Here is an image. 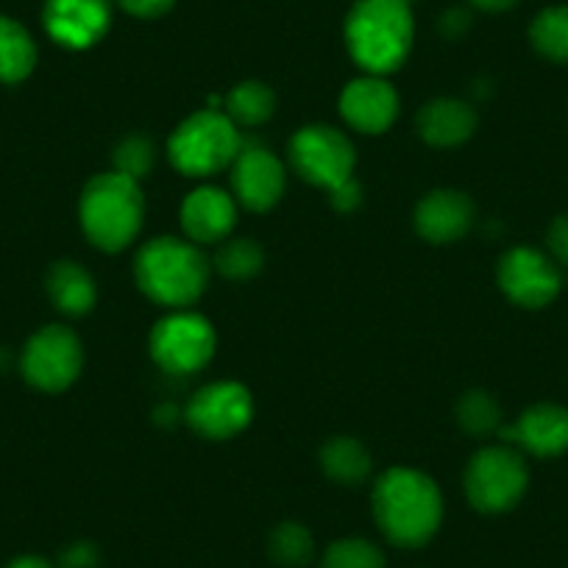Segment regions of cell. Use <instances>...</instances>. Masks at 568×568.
<instances>
[{
	"label": "cell",
	"mask_w": 568,
	"mask_h": 568,
	"mask_svg": "<svg viewBox=\"0 0 568 568\" xmlns=\"http://www.w3.org/2000/svg\"><path fill=\"white\" fill-rule=\"evenodd\" d=\"M471 3L485 12H505V9L516 7V0H471Z\"/></svg>",
	"instance_id": "cell-33"
},
{
	"label": "cell",
	"mask_w": 568,
	"mask_h": 568,
	"mask_svg": "<svg viewBox=\"0 0 568 568\" xmlns=\"http://www.w3.org/2000/svg\"><path fill=\"white\" fill-rule=\"evenodd\" d=\"M321 466L337 483L357 485L371 474V457L357 440L335 438L321 449Z\"/></svg>",
	"instance_id": "cell-21"
},
{
	"label": "cell",
	"mask_w": 568,
	"mask_h": 568,
	"mask_svg": "<svg viewBox=\"0 0 568 568\" xmlns=\"http://www.w3.org/2000/svg\"><path fill=\"white\" fill-rule=\"evenodd\" d=\"M232 195L217 187H201L184 199L182 204V226L193 243H217L234 229Z\"/></svg>",
	"instance_id": "cell-17"
},
{
	"label": "cell",
	"mask_w": 568,
	"mask_h": 568,
	"mask_svg": "<svg viewBox=\"0 0 568 568\" xmlns=\"http://www.w3.org/2000/svg\"><path fill=\"white\" fill-rule=\"evenodd\" d=\"M262 248L254 243V240H232V243H226L221 248V254H217V267H221L223 276L229 278H248L254 276L256 271L262 267Z\"/></svg>",
	"instance_id": "cell-27"
},
{
	"label": "cell",
	"mask_w": 568,
	"mask_h": 568,
	"mask_svg": "<svg viewBox=\"0 0 568 568\" xmlns=\"http://www.w3.org/2000/svg\"><path fill=\"white\" fill-rule=\"evenodd\" d=\"M293 168L307 182L326 187L332 193L343 182L354 179V145L343 131L332 125H307L291 142Z\"/></svg>",
	"instance_id": "cell-8"
},
{
	"label": "cell",
	"mask_w": 568,
	"mask_h": 568,
	"mask_svg": "<svg viewBox=\"0 0 568 568\" xmlns=\"http://www.w3.org/2000/svg\"><path fill=\"white\" fill-rule=\"evenodd\" d=\"M48 296L64 315H84L95 307V284L84 267L62 260L48 273Z\"/></svg>",
	"instance_id": "cell-19"
},
{
	"label": "cell",
	"mask_w": 568,
	"mask_h": 568,
	"mask_svg": "<svg viewBox=\"0 0 568 568\" xmlns=\"http://www.w3.org/2000/svg\"><path fill=\"white\" fill-rule=\"evenodd\" d=\"M84 363L79 337L64 326H45L37 332L23 348L20 368L34 387L45 393H59L75 382Z\"/></svg>",
	"instance_id": "cell-9"
},
{
	"label": "cell",
	"mask_w": 568,
	"mask_h": 568,
	"mask_svg": "<svg viewBox=\"0 0 568 568\" xmlns=\"http://www.w3.org/2000/svg\"><path fill=\"white\" fill-rule=\"evenodd\" d=\"M136 284L145 296L165 307H187L199 302L210 278V265L193 243L156 237L136 254Z\"/></svg>",
	"instance_id": "cell-3"
},
{
	"label": "cell",
	"mask_w": 568,
	"mask_h": 568,
	"mask_svg": "<svg viewBox=\"0 0 568 568\" xmlns=\"http://www.w3.org/2000/svg\"><path fill=\"white\" fill-rule=\"evenodd\" d=\"M37 64V45L29 31L12 18H0V81L18 84Z\"/></svg>",
	"instance_id": "cell-20"
},
{
	"label": "cell",
	"mask_w": 568,
	"mask_h": 568,
	"mask_svg": "<svg viewBox=\"0 0 568 568\" xmlns=\"http://www.w3.org/2000/svg\"><path fill=\"white\" fill-rule=\"evenodd\" d=\"M477 129V114L468 103L455 98H438L429 101L418 114V131L429 145L438 149H455Z\"/></svg>",
	"instance_id": "cell-18"
},
{
	"label": "cell",
	"mask_w": 568,
	"mask_h": 568,
	"mask_svg": "<svg viewBox=\"0 0 568 568\" xmlns=\"http://www.w3.org/2000/svg\"><path fill=\"white\" fill-rule=\"evenodd\" d=\"M549 248L562 267H568V215H560L549 229Z\"/></svg>",
	"instance_id": "cell-31"
},
{
	"label": "cell",
	"mask_w": 568,
	"mask_h": 568,
	"mask_svg": "<svg viewBox=\"0 0 568 568\" xmlns=\"http://www.w3.org/2000/svg\"><path fill=\"white\" fill-rule=\"evenodd\" d=\"M402 3H407V7H409V0H402Z\"/></svg>",
	"instance_id": "cell-35"
},
{
	"label": "cell",
	"mask_w": 568,
	"mask_h": 568,
	"mask_svg": "<svg viewBox=\"0 0 568 568\" xmlns=\"http://www.w3.org/2000/svg\"><path fill=\"white\" fill-rule=\"evenodd\" d=\"M359 201H363V190H359V184L354 182V179H348V182H343L341 187L332 190V204H335V210L352 212L357 210Z\"/></svg>",
	"instance_id": "cell-32"
},
{
	"label": "cell",
	"mask_w": 568,
	"mask_h": 568,
	"mask_svg": "<svg viewBox=\"0 0 568 568\" xmlns=\"http://www.w3.org/2000/svg\"><path fill=\"white\" fill-rule=\"evenodd\" d=\"M118 3L134 18H160V14L171 12L176 0H118Z\"/></svg>",
	"instance_id": "cell-30"
},
{
	"label": "cell",
	"mask_w": 568,
	"mask_h": 568,
	"mask_svg": "<svg viewBox=\"0 0 568 568\" xmlns=\"http://www.w3.org/2000/svg\"><path fill=\"white\" fill-rule=\"evenodd\" d=\"M243 140L226 112L206 109L184 120L171 136V160L184 176H212L237 160Z\"/></svg>",
	"instance_id": "cell-5"
},
{
	"label": "cell",
	"mask_w": 568,
	"mask_h": 568,
	"mask_svg": "<svg viewBox=\"0 0 568 568\" xmlns=\"http://www.w3.org/2000/svg\"><path fill=\"white\" fill-rule=\"evenodd\" d=\"M457 418L466 426L471 435H488L496 433L501 424L499 404L488 396V393H468L457 407Z\"/></svg>",
	"instance_id": "cell-26"
},
{
	"label": "cell",
	"mask_w": 568,
	"mask_h": 568,
	"mask_svg": "<svg viewBox=\"0 0 568 568\" xmlns=\"http://www.w3.org/2000/svg\"><path fill=\"white\" fill-rule=\"evenodd\" d=\"M474 223V204L457 190H435L415 210V229L429 243H452Z\"/></svg>",
	"instance_id": "cell-16"
},
{
	"label": "cell",
	"mask_w": 568,
	"mask_h": 568,
	"mask_svg": "<svg viewBox=\"0 0 568 568\" xmlns=\"http://www.w3.org/2000/svg\"><path fill=\"white\" fill-rule=\"evenodd\" d=\"M232 184L237 199L248 210L265 212L282 199L284 168L267 149L248 145V149H240L237 160L232 162Z\"/></svg>",
	"instance_id": "cell-13"
},
{
	"label": "cell",
	"mask_w": 568,
	"mask_h": 568,
	"mask_svg": "<svg viewBox=\"0 0 568 568\" xmlns=\"http://www.w3.org/2000/svg\"><path fill=\"white\" fill-rule=\"evenodd\" d=\"M151 354L168 374H195L215 354V332H212L210 321L201 315L173 313L151 332Z\"/></svg>",
	"instance_id": "cell-7"
},
{
	"label": "cell",
	"mask_w": 568,
	"mask_h": 568,
	"mask_svg": "<svg viewBox=\"0 0 568 568\" xmlns=\"http://www.w3.org/2000/svg\"><path fill=\"white\" fill-rule=\"evenodd\" d=\"M354 62L371 75L396 70L413 48V14L402 0H359L346 20Z\"/></svg>",
	"instance_id": "cell-2"
},
{
	"label": "cell",
	"mask_w": 568,
	"mask_h": 568,
	"mask_svg": "<svg viewBox=\"0 0 568 568\" xmlns=\"http://www.w3.org/2000/svg\"><path fill=\"white\" fill-rule=\"evenodd\" d=\"M321 568H385V555L371 540L343 538L326 549Z\"/></svg>",
	"instance_id": "cell-25"
},
{
	"label": "cell",
	"mask_w": 568,
	"mask_h": 568,
	"mask_svg": "<svg viewBox=\"0 0 568 568\" xmlns=\"http://www.w3.org/2000/svg\"><path fill=\"white\" fill-rule=\"evenodd\" d=\"M276 109V98L260 81H243L226 98V114L234 125H260Z\"/></svg>",
	"instance_id": "cell-22"
},
{
	"label": "cell",
	"mask_w": 568,
	"mask_h": 568,
	"mask_svg": "<svg viewBox=\"0 0 568 568\" xmlns=\"http://www.w3.org/2000/svg\"><path fill=\"white\" fill-rule=\"evenodd\" d=\"M313 535L302 524H278L271 535V557L282 566H304L313 560Z\"/></svg>",
	"instance_id": "cell-24"
},
{
	"label": "cell",
	"mask_w": 568,
	"mask_h": 568,
	"mask_svg": "<svg viewBox=\"0 0 568 568\" xmlns=\"http://www.w3.org/2000/svg\"><path fill=\"white\" fill-rule=\"evenodd\" d=\"M341 112L363 134H382L398 114V95L379 75L352 81L341 95Z\"/></svg>",
	"instance_id": "cell-14"
},
{
	"label": "cell",
	"mask_w": 568,
	"mask_h": 568,
	"mask_svg": "<svg viewBox=\"0 0 568 568\" xmlns=\"http://www.w3.org/2000/svg\"><path fill=\"white\" fill-rule=\"evenodd\" d=\"M254 415L251 393L237 382H215L201 387L187 407V424L212 440H226L243 433Z\"/></svg>",
	"instance_id": "cell-10"
},
{
	"label": "cell",
	"mask_w": 568,
	"mask_h": 568,
	"mask_svg": "<svg viewBox=\"0 0 568 568\" xmlns=\"http://www.w3.org/2000/svg\"><path fill=\"white\" fill-rule=\"evenodd\" d=\"M79 212L92 245L103 251L125 248L142 229L145 201L140 182L118 171L101 173L81 193Z\"/></svg>",
	"instance_id": "cell-4"
},
{
	"label": "cell",
	"mask_w": 568,
	"mask_h": 568,
	"mask_svg": "<svg viewBox=\"0 0 568 568\" xmlns=\"http://www.w3.org/2000/svg\"><path fill=\"white\" fill-rule=\"evenodd\" d=\"M499 284L507 298L529 310L546 307L560 293V271L535 248H513L499 265Z\"/></svg>",
	"instance_id": "cell-11"
},
{
	"label": "cell",
	"mask_w": 568,
	"mask_h": 568,
	"mask_svg": "<svg viewBox=\"0 0 568 568\" xmlns=\"http://www.w3.org/2000/svg\"><path fill=\"white\" fill-rule=\"evenodd\" d=\"M151 165H154V145L149 140H142V136H129L114 151V168H118V173L136 179V182L151 171Z\"/></svg>",
	"instance_id": "cell-28"
},
{
	"label": "cell",
	"mask_w": 568,
	"mask_h": 568,
	"mask_svg": "<svg viewBox=\"0 0 568 568\" xmlns=\"http://www.w3.org/2000/svg\"><path fill=\"white\" fill-rule=\"evenodd\" d=\"M45 31L70 51H84L95 45L112 23L109 0H48Z\"/></svg>",
	"instance_id": "cell-12"
},
{
	"label": "cell",
	"mask_w": 568,
	"mask_h": 568,
	"mask_svg": "<svg viewBox=\"0 0 568 568\" xmlns=\"http://www.w3.org/2000/svg\"><path fill=\"white\" fill-rule=\"evenodd\" d=\"M9 568H51V562L42 560V557L29 555V557H18V560H14Z\"/></svg>",
	"instance_id": "cell-34"
},
{
	"label": "cell",
	"mask_w": 568,
	"mask_h": 568,
	"mask_svg": "<svg viewBox=\"0 0 568 568\" xmlns=\"http://www.w3.org/2000/svg\"><path fill=\"white\" fill-rule=\"evenodd\" d=\"M374 516L396 546H424L444 521V496L426 474L390 468L374 488Z\"/></svg>",
	"instance_id": "cell-1"
},
{
	"label": "cell",
	"mask_w": 568,
	"mask_h": 568,
	"mask_svg": "<svg viewBox=\"0 0 568 568\" xmlns=\"http://www.w3.org/2000/svg\"><path fill=\"white\" fill-rule=\"evenodd\" d=\"M499 435L538 457H557L568 452V409L557 404H538L513 426L499 429Z\"/></svg>",
	"instance_id": "cell-15"
},
{
	"label": "cell",
	"mask_w": 568,
	"mask_h": 568,
	"mask_svg": "<svg viewBox=\"0 0 568 568\" xmlns=\"http://www.w3.org/2000/svg\"><path fill=\"white\" fill-rule=\"evenodd\" d=\"M529 37L538 53H544L551 62L568 64V7L544 9L535 18Z\"/></svg>",
	"instance_id": "cell-23"
},
{
	"label": "cell",
	"mask_w": 568,
	"mask_h": 568,
	"mask_svg": "<svg viewBox=\"0 0 568 568\" xmlns=\"http://www.w3.org/2000/svg\"><path fill=\"white\" fill-rule=\"evenodd\" d=\"M59 562H62V568H95L98 566V551L92 544H73L68 546V549L62 551V557H59Z\"/></svg>",
	"instance_id": "cell-29"
},
{
	"label": "cell",
	"mask_w": 568,
	"mask_h": 568,
	"mask_svg": "<svg viewBox=\"0 0 568 568\" xmlns=\"http://www.w3.org/2000/svg\"><path fill=\"white\" fill-rule=\"evenodd\" d=\"M529 485L521 455L507 446L483 449L466 471V494L479 513H505L521 501Z\"/></svg>",
	"instance_id": "cell-6"
}]
</instances>
